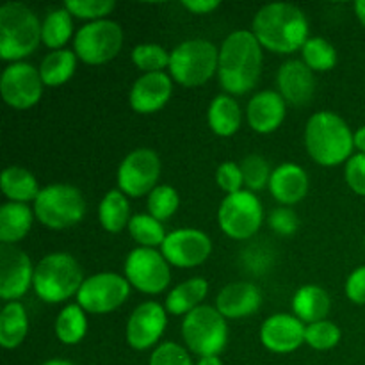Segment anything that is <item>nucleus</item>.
<instances>
[{
    "instance_id": "f257e3e1",
    "label": "nucleus",
    "mask_w": 365,
    "mask_h": 365,
    "mask_svg": "<svg viewBox=\"0 0 365 365\" xmlns=\"http://www.w3.org/2000/svg\"><path fill=\"white\" fill-rule=\"evenodd\" d=\"M262 45L252 31H234L220 46L217 81L227 95L241 96L259 84L262 73Z\"/></svg>"
},
{
    "instance_id": "f03ea898",
    "label": "nucleus",
    "mask_w": 365,
    "mask_h": 365,
    "mask_svg": "<svg viewBox=\"0 0 365 365\" xmlns=\"http://www.w3.org/2000/svg\"><path fill=\"white\" fill-rule=\"evenodd\" d=\"M309 31V18L294 4H266L257 11L252 21V32L262 48L282 56L302 52L310 38Z\"/></svg>"
},
{
    "instance_id": "7ed1b4c3",
    "label": "nucleus",
    "mask_w": 365,
    "mask_h": 365,
    "mask_svg": "<svg viewBox=\"0 0 365 365\" xmlns=\"http://www.w3.org/2000/svg\"><path fill=\"white\" fill-rule=\"evenodd\" d=\"M305 148L310 159L323 168L346 164L355 150V132L334 110H317L305 125Z\"/></svg>"
},
{
    "instance_id": "20e7f679",
    "label": "nucleus",
    "mask_w": 365,
    "mask_h": 365,
    "mask_svg": "<svg viewBox=\"0 0 365 365\" xmlns=\"http://www.w3.org/2000/svg\"><path fill=\"white\" fill-rule=\"evenodd\" d=\"M43 21L29 6L7 2L0 7V57L20 63L34 53L41 41Z\"/></svg>"
},
{
    "instance_id": "39448f33",
    "label": "nucleus",
    "mask_w": 365,
    "mask_h": 365,
    "mask_svg": "<svg viewBox=\"0 0 365 365\" xmlns=\"http://www.w3.org/2000/svg\"><path fill=\"white\" fill-rule=\"evenodd\" d=\"M84 280L81 264L71 253L53 252L36 264L32 289L43 303L57 305L66 303L73 296L77 298Z\"/></svg>"
},
{
    "instance_id": "423d86ee",
    "label": "nucleus",
    "mask_w": 365,
    "mask_h": 365,
    "mask_svg": "<svg viewBox=\"0 0 365 365\" xmlns=\"http://www.w3.org/2000/svg\"><path fill=\"white\" fill-rule=\"evenodd\" d=\"M217 64L220 48L209 39L192 38L171 50L168 73L173 82L192 89L205 86L214 75H217Z\"/></svg>"
},
{
    "instance_id": "0eeeda50",
    "label": "nucleus",
    "mask_w": 365,
    "mask_h": 365,
    "mask_svg": "<svg viewBox=\"0 0 365 365\" xmlns=\"http://www.w3.org/2000/svg\"><path fill=\"white\" fill-rule=\"evenodd\" d=\"M34 216L48 230H68L82 221L86 200L71 184H48L32 203Z\"/></svg>"
},
{
    "instance_id": "6e6552de",
    "label": "nucleus",
    "mask_w": 365,
    "mask_h": 365,
    "mask_svg": "<svg viewBox=\"0 0 365 365\" xmlns=\"http://www.w3.org/2000/svg\"><path fill=\"white\" fill-rule=\"evenodd\" d=\"M182 339L191 353L203 356H220L228 342V323L216 307L202 305L182 321Z\"/></svg>"
},
{
    "instance_id": "1a4fd4ad",
    "label": "nucleus",
    "mask_w": 365,
    "mask_h": 365,
    "mask_svg": "<svg viewBox=\"0 0 365 365\" xmlns=\"http://www.w3.org/2000/svg\"><path fill=\"white\" fill-rule=\"evenodd\" d=\"M264 223V207L255 192L242 189L225 196L217 209V225L227 237L250 241L259 234Z\"/></svg>"
},
{
    "instance_id": "9d476101",
    "label": "nucleus",
    "mask_w": 365,
    "mask_h": 365,
    "mask_svg": "<svg viewBox=\"0 0 365 365\" xmlns=\"http://www.w3.org/2000/svg\"><path fill=\"white\" fill-rule=\"evenodd\" d=\"M123 46V29L114 20L84 24L73 38V52L81 63L102 66L116 59Z\"/></svg>"
},
{
    "instance_id": "9b49d317",
    "label": "nucleus",
    "mask_w": 365,
    "mask_h": 365,
    "mask_svg": "<svg viewBox=\"0 0 365 365\" xmlns=\"http://www.w3.org/2000/svg\"><path fill=\"white\" fill-rule=\"evenodd\" d=\"M123 277L132 289L143 294L155 296L166 291L171 284V266L160 250L134 248L128 252L123 264Z\"/></svg>"
},
{
    "instance_id": "f8f14e48",
    "label": "nucleus",
    "mask_w": 365,
    "mask_h": 365,
    "mask_svg": "<svg viewBox=\"0 0 365 365\" xmlns=\"http://www.w3.org/2000/svg\"><path fill=\"white\" fill-rule=\"evenodd\" d=\"M130 289L123 274L103 271L86 278L77 292V303L86 314L103 316L120 309L130 296Z\"/></svg>"
},
{
    "instance_id": "ddd939ff",
    "label": "nucleus",
    "mask_w": 365,
    "mask_h": 365,
    "mask_svg": "<svg viewBox=\"0 0 365 365\" xmlns=\"http://www.w3.org/2000/svg\"><path fill=\"white\" fill-rule=\"evenodd\" d=\"M160 177V159L152 148H135L118 166V189L128 198L148 196Z\"/></svg>"
},
{
    "instance_id": "4468645a",
    "label": "nucleus",
    "mask_w": 365,
    "mask_h": 365,
    "mask_svg": "<svg viewBox=\"0 0 365 365\" xmlns=\"http://www.w3.org/2000/svg\"><path fill=\"white\" fill-rule=\"evenodd\" d=\"M43 89L45 84L39 75V68L25 61L7 64L0 77V95L11 109L27 110L38 106Z\"/></svg>"
},
{
    "instance_id": "2eb2a0df",
    "label": "nucleus",
    "mask_w": 365,
    "mask_h": 365,
    "mask_svg": "<svg viewBox=\"0 0 365 365\" xmlns=\"http://www.w3.org/2000/svg\"><path fill=\"white\" fill-rule=\"evenodd\" d=\"M160 253L171 267L192 269L207 262L212 253V241L198 228H177L168 234Z\"/></svg>"
},
{
    "instance_id": "dca6fc26",
    "label": "nucleus",
    "mask_w": 365,
    "mask_h": 365,
    "mask_svg": "<svg viewBox=\"0 0 365 365\" xmlns=\"http://www.w3.org/2000/svg\"><path fill=\"white\" fill-rule=\"evenodd\" d=\"M168 327V310L166 307L157 302H143L141 305L132 310L130 317L125 328V339L127 344L135 351H146V349L157 346L160 337L164 335Z\"/></svg>"
},
{
    "instance_id": "f3484780",
    "label": "nucleus",
    "mask_w": 365,
    "mask_h": 365,
    "mask_svg": "<svg viewBox=\"0 0 365 365\" xmlns=\"http://www.w3.org/2000/svg\"><path fill=\"white\" fill-rule=\"evenodd\" d=\"M32 260L24 250L2 245L0 248V298L6 303L24 298L34 285Z\"/></svg>"
},
{
    "instance_id": "a211bd4d",
    "label": "nucleus",
    "mask_w": 365,
    "mask_h": 365,
    "mask_svg": "<svg viewBox=\"0 0 365 365\" xmlns=\"http://www.w3.org/2000/svg\"><path fill=\"white\" fill-rule=\"evenodd\" d=\"M305 328L294 314H273L262 323L259 331L260 342L271 353L285 355L305 344Z\"/></svg>"
},
{
    "instance_id": "6ab92c4d",
    "label": "nucleus",
    "mask_w": 365,
    "mask_h": 365,
    "mask_svg": "<svg viewBox=\"0 0 365 365\" xmlns=\"http://www.w3.org/2000/svg\"><path fill=\"white\" fill-rule=\"evenodd\" d=\"M173 96V78L168 71L143 73L132 84L128 103L138 114H153L168 106Z\"/></svg>"
},
{
    "instance_id": "aec40b11",
    "label": "nucleus",
    "mask_w": 365,
    "mask_h": 365,
    "mask_svg": "<svg viewBox=\"0 0 365 365\" xmlns=\"http://www.w3.org/2000/svg\"><path fill=\"white\" fill-rule=\"evenodd\" d=\"M287 116V102L273 89H264L253 95L246 106V120L257 134H273Z\"/></svg>"
},
{
    "instance_id": "412c9836",
    "label": "nucleus",
    "mask_w": 365,
    "mask_h": 365,
    "mask_svg": "<svg viewBox=\"0 0 365 365\" xmlns=\"http://www.w3.org/2000/svg\"><path fill=\"white\" fill-rule=\"evenodd\" d=\"M277 86L285 102L294 107H303L316 93V77L302 59H289L278 68Z\"/></svg>"
},
{
    "instance_id": "4be33fe9",
    "label": "nucleus",
    "mask_w": 365,
    "mask_h": 365,
    "mask_svg": "<svg viewBox=\"0 0 365 365\" xmlns=\"http://www.w3.org/2000/svg\"><path fill=\"white\" fill-rule=\"evenodd\" d=\"M262 305V292L252 282H234L217 292L216 309L225 319H245Z\"/></svg>"
},
{
    "instance_id": "5701e85b",
    "label": "nucleus",
    "mask_w": 365,
    "mask_h": 365,
    "mask_svg": "<svg viewBox=\"0 0 365 365\" xmlns=\"http://www.w3.org/2000/svg\"><path fill=\"white\" fill-rule=\"evenodd\" d=\"M309 185V175L299 164L284 163L273 170L267 189L282 207H292L305 200Z\"/></svg>"
},
{
    "instance_id": "b1692460",
    "label": "nucleus",
    "mask_w": 365,
    "mask_h": 365,
    "mask_svg": "<svg viewBox=\"0 0 365 365\" xmlns=\"http://www.w3.org/2000/svg\"><path fill=\"white\" fill-rule=\"evenodd\" d=\"M207 123L217 138H232L242 125V109L234 96L221 93L214 96L207 109Z\"/></svg>"
},
{
    "instance_id": "393cba45",
    "label": "nucleus",
    "mask_w": 365,
    "mask_h": 365,
    "mask_svg": "<svg viewBox=\"0 0 365 365\" xmlns=\"http://www.w3.org/2000/svg\"><path fill=\"white\" fill-rule=\"evenodd\" d=\"M330 309V294L321 285L307 284L299 287L292 296V314L305 324L328 319Z\"/></svg>"
},
{
    "instance_id": "a878e982",
    "label": "nucleus",
    "mask_w": 365,
    "mask_h": 365,
    "mask_svg": "<svg viewBox=\"0 0 365 365\" xmlns=\"http://www.w3.org/2000/svg\"><path fill=\"white\" fill-rule=\"evenodd\" d=\"M207 294H209V282L202 277H192L189 280L180 282L178 285H175L166 296V307L168 314L171 316H187L192 310H196L198 307L203 305Z\"/></svg>"
},
{
    "instance_id": "bb28decb",
    "label": "nucleus",
    "mask_w": 365,
    "mask_h": 365,
    "mask_svg": "<svg viewBox=\"0 0 365 365\" xmlns=\"http://www.w3.org/2000/svg\"><path fill=\"white\" fill-rule=\"evenodd\" d=\"M36 216L34 210L25 203L6 202L0 207V242L14 246L31 232Z\"/></svg>"
},
{
    "instance_id": "cd10ccee",
    "label": "nucleus",
    "mask_w": 365,
    "mask_h": 365,
    "mask_svg": "<svg viewBox=\"0 0 365 365\" xmlns=\"http://www.w3.org/2000/svg\"><path fill=\"white\" fill-rule=\"evenodd\" d=\"M0 189L2 195L13 203H34L38 195L41 192L38 180L27 168L9 166L2 171L0 177Z\"/></svg>"
},
{
    "instance_id": "c85d7f7f",
    "label": "nucleus",
    "mask_w": 365,
    "mask_h": 365,
    "mask_svg": "<svg viewBox=\"0 0 365 365\" xmlns=\"http://www.w3.org/2000/svg\"><path fill=\"white\" fill-rule=\"evenodd\" d=\"M132 210L128 196H125L120 189H110L106 192L98 205V221L102 228L109 234H120L132 220Z\"/></svg>"
},
{
    "instance_id": "c756f323",
    "label": "nucleus",
    "mask_w": 365,
    "mask_h": 365,
    "mask_svg": "<svg viewBox=\"0 0 365 365\" xmlns=\"http://www.w3.org/2000/svg\"><path fill=\"white\" fill-rule=\"evenodd\" d=\"M29 335V316L20 302H9L0 312V346L16 349Z\"/></svg>"
},
{
    "instance_id": "7c9ffc66",
    "label": "nucleus",
    "mask_w": 365,
    "mask_h": 365,
    "mask_svg": "<svg viewBox=\"0 0 365 365\" xmlns=\"http://www.w3.org/2000/svg\"><path fill=\"white\" fill-rule=\"evenodd\" d=\"M77 56L73 50H53L43 57L39 64V75L46 88H59L64 86L77 70Z\"/></svg>"
},
{
    "instance_id": "2f4dec72",
    "label": "nucleus",
    "mask_w": 365,
    "mask_h": 365,
    "mask_svg": "<svg viewBox=\"0 0 365 365\" xmlns=\"http://www.w3.org/2000/svg\"><path fill=\"white\" fill-rule=\"evenodd\" d=\"M75 34L77 32L73 27V16L66 7H56L46 13L41 29V41L46 48L52 52L63 50L70 43V39L75 38Z\"/></svg>"
},
{
    "instance_id": "473e14b6",
    "label": "nucleus",
    "mask_w": 365,
    "mask_h": 365,
    "mask_svg": "<svg viewBox=\"0 0 365 365\" xmlns=\"http://www.w3.org/2000/svg\"><path fill=\"white\" fill-rule=\"evenodd\" d=\"M53 331L64 346H75L88 335V314L78 303H68L57 314Z\"/></svg>"
},
{
    "instance_id": "72a5a7b5",
    "label": "nucleus",
    "mask_w": 365,
    "mask_h": 365,
    "mask_svg": "<svg viewBox=\"0 0 365 365\" xmlns=\"http://www.w3.org/2000/svg\"><path fill=\"white\" fill-rule=\"evenodd\" d=\"M128 234L138 242L139 248H152L160 250L168 237V232L164 228V223L155 220L153 216L146 214H134L128 223Z\"/></svg>"
},
{
    "instance_id": "f704fd0d",
    "label": "nucleus",
    "mask_w": 365,
    "mask_h": 365,
    "mask_svg": "<svg viewBox=\"0 0 365 365\" xmlns=\"http://www.w3.org/2000/svg\"><path fill=\"white\" fill-rule=\"evenodd\" d=\"M302 61L312 71H330L337 66V50L328 39L321 36L307 39L302 48Z\"/></svg>"
},
{
    "instance_id": "c9c22d12",
    "label": "nucleus",
    "mask_w": 365,
    "mask_h": 365,
    "mask_svg": "<svg viewBox=\"0 0 365 365\" xmlns=\"http://www.w3.org/2000/svg\"><path fill=\"white\" fill-rule=\"evenodd\" d=\"M130 57L134 66L143 73H160L170 68L171 52L157 43H141L134 46Z\"/></svg>"
},
{
    "instance_id": "e433bc0d",
    "label": "nucleus",
    "mask_w": 365,
    "mask_h": 365,
    "mask_svg": "<svg viewBox=\"0 0 365 365\" xmlns=\"http://www.w3.org/2000/svg\"><path fill=\"white\" fill-rule=\"evenodd\" d=\"M180 207V196L173 185L160 184L153 189L146 200V209L150 216L159 220L160 223L171 220Z\"/></svg>"
},
{
    "instance_id": "4c0bfd02",
    "label": "nucleus",
    "mask_w": 365,
    "mask_h": 365,
    "mask_svg": "<svg viewBox=\"0 0 365 365\" xmlns=\"http://www.w3.org/2000/svg\"><path fill=\"white\" fill-rule=\"evenodd\" d=\"M242 178H245V187L252 192H259L269 185L271 180V170L269 163L266 157L259 155V153H250L241 160Z\"/></svg>"
},
{
    "instance_id": "58836bf2",
    "label": "nucleus",
    "mask_w": 365,
    "mask_h": 365,
    "mask_svg": "<svg viewBox=\"0 0 365 365\" xmlns=\"http://www.w3.org/2000/svg\"><path fill=\"white\" fill-rule=\"evenodd\" d=\"M342 339V331L334 321L324 319L317 323L307 324L305 328V344L316 351H328L339 346Z\"/></svg>"
},
{
    "instance_id": "ea45409f",
    "label": "nucleus",
    "mask_w": 365,
    "mask_h": 365,
    "mask_svg": "<svg viewBox=\"0 0 365 365\" xmlns=\"http://www.w3.org/2000/svg\"><path fill=\"white\" fill-rule=\"evenodd\" d=\"M64 7L70 11L73 18L91 24V21L106 20L114 11L116 4L113 0H66Z\"/></svg>"
},
{
    "instance_id": "a19ab883",
    "label": "nucleus",
    "mask_w": 365,
    "mask_h": 365,
    "mask_svg": "<svg viewBox=\"0 0 365 365\" xmlns=\"http://www.w3.org/2000/svg\"><path fill=\"white\" fill-rule=\"evenodd\" d=\"M148 365H192L184 346L177 342H163L153 349Z\"/></svg>"
},
{
    "instance_id": "79ce46f5",
    "label": "nucleus",
    "mask_w": 365,
    "mask_h": 365,
    "mask_svg": "<svg viewBox=\"0 0 365 365\" xmlns=\"http://www.w3.org/2000/svg\"><path fill=\"white\" fill-rule=\"evenodd\" d=\"M216 184L220 185V189L227 196L242 191L245 189V178H242L241 164L234 163V160H227V163L220 164V168L216 170Z\"/></svg>"
},
{
    "instance_id": "37998d69",
    "label": "nucleus",
    "mask_w": 365,
    "mask_h": 365,
    "mask_svg": "<svg viewBox=\"0 0 365 365\" xmlns=\"http://www.w3.org/2000/svg\"><path fill=\"white\" fill-rule=\"evenodd\" d=\"M267 225H269L274 234L282 235V237H291L298 232L299 217L291 207H278L269 214Z\"/></svg>"
},
{
    "instance_id": "c03bdc74",
    "label": "nucleus",
    "mask_w": 365,
    "mask_h": 365,
    "mask_svg": "<svg viewBox=\"0 0 365 365\" xmlns=\"http://www.w3.org/2000/svg\"><path fill=\"white\" fill-rule=\"evenodd\" d=\"M344 178L348 187L355 195L365 196V155L364 153H353L351 159L344 166Z\"/></svg>"
},
{
    "instance_id": "a18cd8bd",
    "label": "nucleus",
    "mask_w": 365,
    "mask_h": 365,
    "mask_svg": "<svg viewBox=\"0 0 365 365\" xmlns=\"http://www.w3.org/2000/svg\"><path fill=\"white\" fill-rule=\"evenodd\" d=\"M344 292L348 299L355 305H365V266L351 271L344 285Z\"/></svg>"
},
{
    "instance_id": "49530a36",
    "label": "nucleus",
    "mask_w": 365,
    "mask_h": 365,
    "mask_svg": "<svg viewBox=\"0 0 365 365\" xmlns=\"http://www.w3.org/2000/svg\"><path fill=\"white\" fill-rule=\"evenodd\" d=\"M182 6L191 11L192 14H210L220 9L221 2H217V0H184Z\"/></svg>"
},
{
    "instance_id": "de8ad7c7",
    "label": "nucleus",
    "mask_w": 365,
    "mask_h": 365,
    "mask_svg": "<svg viewBox=\"0 0 365 365\" xmlns=\"http://www.w3.org/2000/svg\"><path fill=\"white\" fill-rule=\"evenodd\" d=\"M355 148L359 150V153H364L365 155V125L360 128H356L355 132Z\"/></svg>"
},
{
    "instance_id": "09e8293b",
    "label": "nucleus",
    "mask_w": 365,
    "mask_h": 365,
    "mask_svg": "<svg viewBox=\"0 0 365 365\" xmlns=\"http://www.w3.org/2000/svg\"><path fill=\"white\" fill-rule=\"evenodd\" d=\"M355 14L356 18H359L360 24L365 27V0H359V2H355Z\"/></svg>"
},
{
    "instance_id": "8fccbe9b",
    "label": "nucleus",
    "mask_w": 365,
    "mask_h": 365,
    "mask_svg": "<svg viewBox=\"0 0 365 365\" xmlns=\"http://www.w3.org/2000/svg\"><path fill=\"white\" fill-rule=\"evenodd\" d=\"M196 365H223V362H221L220 356H203Z\"/></svg>"
},
{
    "instance_id": "3c124183",
    "label": "nucleus",
    "mask_w": 365,
    "mask_h": 365,
    "mask_svg": "<svg viewBox=\"0 0 365 365\" xmlns=\"http://www.w3.org/2000/svg\"><path fill=\"white\" fill-rule=\"evenodd\" d=\"M43 365H75L71 364L70 360H63V359H52V360H46Z\"/></svg>"
},
{
    "instance_id": "603ef678",
    "label": "nucleus",
    "mask_w": 365,
    "mask_h": 365,
    "mask_svg": "<svg viewBox=\"0 0 365 365\" xmlns=\"http://www.w3.org/2000/svg\"><path fill=\"white\" fill-rule=\"evenodd\" d=\"M364 246H365V239H364Z\"/></svg>"
}]
</instances>
